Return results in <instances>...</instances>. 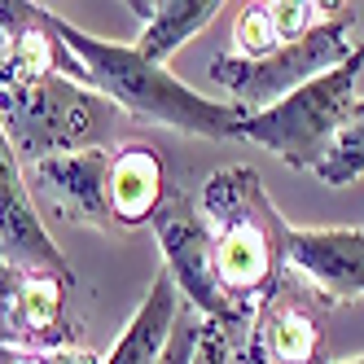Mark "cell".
Listing matches in <instances>:
<instances>
[{"label":"cell","mask_w":364,"mask_h":364,"mask_svg":"<svg viewBox=\"0 0 364 364\" xmlns=\"http://www.w3.org/2000/svg\"><path fill=\"white\" fill-rule=\"evenodd\" d=\"M180 311H185V299H180L176 281L167 272H159L154 285L145 290L141 307L132 311V321L114 338V347L101 355V364H159L171 333H176Z\"/></svg>","instance_id":"cell-14"},{"label":"cell","mask_w":364,"mask_h":364,"mask_svg":"<svg viewBox=\"0 0 364 364\" xmlns=\"http://www.w3.org/2000/svg\"><path fill=\"white\" fill-rule=\"evenodd\" d=\"M127 114L110 97L80 88L70 80H27L0 84V132L9 136L22 167L80 149L119 145V123Z\"/></svg>","instance_id":"cell-3"},{"label":"cell","mask_w":364,"mask_h":364,"mask_svg":"<svg viewBox=\"0 0 364 364\" xmlns=\"http://www.w3.org/2000/svg\"><path fill=\"white\" fill-rule=\"evenodd\" d=\"M325 311L329 303L299 272H285L277 290L255 307L250 333L242 343V364H329L321 325Z\"/></svg>","instance_id":"cell-7"},{"label":"cell","mask_w":364,"mask_h":364,"mask_svg":"<svg viewBox=\"0 0 364 364\" xmlns=\"http://www.w3.org/2000/svg\"><path fill=\"white\" fill-rule=\"evenodd\" d=\"M58 31L70 44V53L88 66L92 88L101 97H110L127 119L163 123V127H176V132L198 136V141H237V123H242L237 106L193 92L167 66L145 62L136 53V44H114V40L88 36L75 22H66L62 14H58Z\"/></svg>","instance_id":"cell-2"},{"label":"cell","mask_w":364,"mask_h":364,"mask_svg":"<svg viewBox=\"0 0 364 364\" xmlns=\"http://www.w3.org/2000/svg\"><path fill=\"white\" fill-rule=\"evenodd\" d=\"M202 316L185 303V311H180V321H176V333H171V343L163 351L159 364H193V351H198V338H202Z\"/></svg>","instance_id":"cell-19"},{"label":"cell","mask_w":364,"mask_h":364,"mask_svg":"<svg viewBox=\"0 0 364 364\" xmlns=\"http://www.w3.org/2000/svg\"><path fill=\"white\" fill-rule=\"evenodd\" d=\"M355 27V9L351 5H329V14L311 27L303 40L272 48L259 62H242V58H215L211 62V80L224 88L228 106H237L242 114H259L285 101L294 88L321 80L325 70H333L338 62L351 58V48L360 40H351Z\"/></svg>","instance_id":"cell-5"},{"label":"cell","mask_w":364,"mask_h":364,"mask_svg":"<svg viewBox=\"0 0 364 364\" xmlns=\"http://www.w3.org/2000/svg\"><path fill=\"white\" fill-rule=\"evenodd\" d=\"M110 163H114V145L62 154V159H44L27 167V185L44 189L48 202L70 220L114 228L110 224Z\"/></svg>","instance_id":"cell-12"},{"label":"cell","mask_w":364,"mask_h":364,"mask_svg":"<svg viewBox=\"0 0 364 364\" xmlns=\"http://www.w3.org/2000/svg\"><path fill=\"white\" fill-rule=\"evenodd\" d=\"M75 281L9 264L0 255V347L18 351H75L66 294Z\"/></svg>","instance_id":"cell-8"},{"label":"cell","mask_w":364,"mask_h":364,"mask_svg":"<svg viewBox=\"0 0 364 364\" xmlns=\"http://www.w3.org/2000/svg\"><path fill=\"white\" fill-rule=\"evenodd\" d=\"M154 237L163 250V272L176 281L180 299H185L206 325H215L228 343L250 333V325L232 311V303L224 299L220 281H215V264H211V232H206L202 206L189 193H171L167 206L154 215Z\"/></svg>","instance_id":"cell-6"},{"label":"cell","mask_w":364,"mask_h":364,"mask_svg":"<svg viewBox=\"0 0 364 364\" xmlns=\"http://www.w3.org/2000/svg\"><path fill=\"white\" fill-rule=\"evenodd\" d=\"M132 9L141 18V40H136V53L154 66H167L171 53L180 44H189L202 27H211L220 18V0H159V5H149V0H132Z\"/></svg>","instance_id":"cell-15"},{"label":"cell","mask_w":364,"mask_h":364,"mask_svg":"<svg viewBox=\"0 0 364 364\" xmlns=\"http://www.w3.org/2000/svg\"><path fill=\"white\" fill-rule=\"evenodd\" d=\"M0 364H101L88 347L75 351H18V347H0Z\"/></svg>","instance_id":"cell-20"},{"label":"cell","mask_w":364,"mask_h":364,"mask_svg":"<svg viewBox=\"0 0 364 364\" xmlns=\"http://www.w3.org/2000/svg\"><path fill=\"white\" fill-rule=\"evenodd\" d=\"M0 250H5L9 264L75 281V272L66 268L58 242L48 237V228H44V220L36 211L31 185H27V167L18 163V154H14L5 132H0Z\"/></svg>","instance_id":"cell-10"},{"label":"cell","mask_w":364,"mask_h":364,"mask_svg":"<svg viewBox=\"0 0 364 364\" xmlns=\"http://www.w3.org/2000/svg\"><path fill=\"white\" fill-rule=\"evenodd\" d=\"M171 167L154 141H119L110 163V224L145 228L171 198Z\"/></svg>","instance_id":"cell-13"},{"label":"cell","mask_w":364,"mask_h":364,"mask_svg":"<svg viewBox=\"0 0 364 364\" xmlns=\"http://www.w3.org/2000/svg\"><path fill=\"white\" fill-rule=\"evenodd\" d=\"M232 360V343L215 329V325H202V338H198V351H193V364H228Z\"/></svg>","instance_id":"cell-21"},{"label":"cell","mask_w":364,"mask_h":364,"mask_svg":"<svg viewBox=\"0 0 364 364\" xmlns=\"http://www.w3.org/2000/svg\"><path fill=\"white\" fill-rule=\"evenodd\" d=\"M232 44H237V53L232 58H242V62H259V58H268L277 44V31H272V18H268V5H242L237 9V22H232Z\"/></svg>","instance_id":"cell-17"},{"label":"cell","mask_w":364,"mask_h":364,"mask_svg":"<svg viewBox=\"0 0 364 364\" xmlns=\"http://www.w3.org/2000/svg\"><path fill=\"white\" fill-rule=\"evenodd\" d=\"M198 206L206 232H211L215 281L224 299L232 303V311L250 325L255 307L290 272V259H285L290 224L272 206L259 171L246 163H232L206 176V185L198 189Z\"/></svg>","instance_id":"cell-1"},{"label":"cell","mask_w":364,"mask_h":364,"mask_svg":"<svg viewBox=\"0 0 364 364\" xmlns=\"http://www.w3.org/2000/svg\"><path fill=\"white\" fill-rule=\"evenodd\" d=\"M0 255H5V250H0Z\"/></svg>","instance_id":"cell-23"},{"label":"cell","mask_w":364,"mask_h":364,"mask_svg":"<svg viewBox=\"0 0 364 364\" xmlns=\"http://www.w3.org/2000/svg\"><path fill=\"white\" fill-rule=\"evenodd\" d=\"M285 259L329 307L364 299V228H290Z\"/></svg>","instance_id":"cell-11"},{"label":"cell","mask_w":364,"mask_h":364,"mask_svg":"<svg viewBox=\"0 0 364 364\" xmlns=\"http://www.w3.org/2000/svg\"><path fill=\"white\" fill-rule=\"evenodd\" d=\"M364 176V101H351V110L338 127V136L329 145V159L316 171V180L325 185H351Z\"/></svg>","instance_id":"cell-16"},{"label":"cell","mask_w":364,"mask_h":364,"mask_svg":"<svg viewBox=\"0 0 364 364\" xmlns=\"http://www.w3.org/2000/svg\"><path fill=\"white\" fill-rule=\"evenodd\" d=\"M325 14H329V5H321V0H272V5H268L277 44H294V40H303Z\"/></svg>","instance_id":"cell-18"},{"label":"cell","mask_w":364,"mask_h":364,"mask_svg":"<svg viewBox=\"0 0 364 364\" xmlns=\"http://www.w3.org/2000/svg\"><path fill=\"white\" fill-rule=\"evenodd\" d=\"M360 70H364V40L351 48L347 62L325 70L321 80L294 88L285 101H277V106L259 110V114H242L237 141H255V145L272 149L285 167L316 176L329 159V145L338 136V127H343L351 101H355Z\"/></svg>","instance_id":"cell-4"},{"label":"cell","mask_w":364,"mask_h":364,"mask_svg":"<svg viewBox=\"0 0 364 364\" xmlns=\"http://www.w3.org/2000/svg\"><path fill=\"white\" fill-rule=\"evenodd\" d=\"M53 75L92 88L88 66L70 53V44L58 31V14L31 5V0H0V84L53 80Z\"/></svg>","instance_id":"cell-9"},{"label":"cell","mask_w":364,"mask_h":364,"mask_svg":"<svg viewBox=\"0 0 364 364\" xmlns=\"http://www.w3.org/2000/svg\"><path fill=\"white\" fill-rule=\"evenodd\" d=\"M343 364H364V355H355V360H343Z\"/></svg>","instance_id":"cell-22"}]
</instances>
